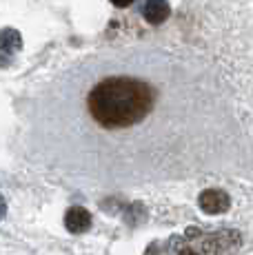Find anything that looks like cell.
I'll return each mask as SVG.
<instances>
[{"label":"cell","instance_id":"obj_1","mask_svg":"<svg viewBox=\"0 0 253 255\" xmlns=\"http://www.w3.org/2000/svg\"><path fill=\"white\" fill-rule=\"evenodd\" d=\"M65 122H74V135L114 140L118 146L133 135H169V122L178 125L182 111H162V93L158 85L135 73H109L102 76L80 100V111H62Z\"/></svg>","mask_w":253,"mask_h":255},{"label":"cell","instance_id":"obj_3","mask_svg":"<svg viewBox=\"0 0 253 255\" xmlns=\"http://www.w3.org/2000/svg\"><path fill=\"white\" fill-rule=\"evenodd\" d=\"M65 227H67V231H71V233H85V231H89V227H91L89 211L82 209V207L69 209V211H67V215H65Z\"/></svg>","mask_w":253,"mask_h":255},{"label":"cell","instance_id":"obj_7","mask_svg":"<svg viewBox=\"0 0 253 255\" xmlns=\"http://www.w3.org/2000/svg\"><path fill=\"white\" fill-rule=\"evenodd\" d=\"M4 213H7V204H4L2 195H0V220H2V218H4Z\"/></svg>","mask_w":253,"mask_h":255},{"label":"cell","instance_id":"obj_8","mask_svg":"<svg viewBox=\"0 0 253 255\" xmlns=\"http://www.w3.org/2000/svg\"><path fill=\"white\" fill-rule=\"evenodd\" d=\"M180 255H198V253H196V251H182Z\"/></svg>","mask_w":253,"mask_h":255},{"label":"cell","instance_id":"obj_2","mask_svg":"<svg viewBox=\"0 0 253 255\" xmlns=\"http://www.w3.org/2000/svg\"><path fill=\"white\" fill-rule=\"evenodd\" d=\"M198 204H200V209L204 213L218 215V213H225V211L231 207V198H229L222 189H207L200 193Z\"/></svg>","mask_w":253,"mask_h":255},{"label":"cell","instance_id":"obj_6","mask_svg":"<svg viewBox=\"0 0 253 255\" xmlns=\"http://www.w3.org/2000/svg\"><path fill=\"white\" fill-rule=\"evenodd\" d=\"M111 2H114L116 7H129V4L133 2V0H111Z\"/></svg>","mask_w":253,"mask_h":255},{"label":"cell","instance_id":"obj_4","mask_svg":"<svg viewBox=\"0 0 253 255\" xmlns=\"http://www.w3.org/2000/svg\"><path fill=\"white\" fill-rule=\"evenodd\" d=\"M169 11H171V9H169L167 0H147V2H144V9H142L147 22H151V24L164 22L169 18Z\"/></svg>","mask_w":253,"mask_h":255},{"label":"cell","instance_id":"obj_5","mask_svg":"<svg viewBox=\"0 0 253 255\" xmlns=\"http://www.w3.org/2000/svg\"><path fill=\"white\" fill-rule=\"evenodd\" d=\"M20 47H22V36L16 29L7 27L0 31V49L4 53H16V51H20Z\"/></svg>","mask_w":253,"mask_h":255}]
</instances>
